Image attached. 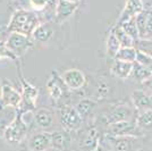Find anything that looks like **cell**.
I'll return each instance as SVG.
<instances>
[{
  "instance_id": "obj_1",
  "label": "cell",
  "mask_w": 152,
  "mask_h": 151,
  "mask_svg": "<svg viewBox=\"0 0 152 151\" xmlns=\"http://www.w3.org/2000/svg\"><path fill=\"white\" fill-rule=\"evenodd\" d=\"M41 23L39 15L32 10L15 9L10 16V19L6 26L7 33H20L31 37L33 31Z\"/></svg>"
},
{
  "instance_id": "obj_2",
  "label": "cell",
  "mask_w": 152,
  "mask_h": 151,
  "mask_svg": "<svg viewBox=\"0 0 152 151\" xmlns=\"http://www.w3.org/2000/svg\"><path fill=\"white\" fill-rule=\"evenodd\" d=\"M28 130H30V125L23 119L22 110L16 109V114H15L14 118L7 125L4 126L2 139L8 144L17 145L25 140Z\"/></svg>"
},
{
  "instance_id": "obj_3",
  "label": "cell",
  "mask_w": 152,
  "mask_h": 151,
  "mask_svg": "<svg viewBox=\"0 0 152 151\" xmlns=\"http://www.w3.org/2000/svg\"><path fill=\"white\" fill-rule=\"evenodd\" d=\"M133 119H135L133 109L126 102H117L115 105L108 106L100 116V122L106 127L114 123Z\"/></svg>"
},
{
  "instance_id": "obj_4",
  "label": "cell",
  "mask_w": 152,
  "mask_h": 151,
  "mask_svg": "<svg viewBox=\"0 0 152 151\" xmlns=\"http://www.w3.org/2000/svg\"><path fill=\"white\" fill-rule=\"evenodd\" d=\"M57 114L59 124L61 125V128L64 130L75 133L78 132L83 127L84 122L73 105H69V103L60 105L58 107Z\"/></svg>"
},
{
  "instance_id": "obj_5",
  "label": "cell",
  "mask_w": 152,
  "mask_h": 151,
  "mask_svg": "<svg viewBox=\"0 0 152 151\" xmlns=\"http://www.w3.org/2000/svg\"><path fill=\"white\" fill-rule=\"evenodd\" d=\"M17 65V74H18L19 84H20V93H22V103L18 109L22 110H34L37 107V100L39 97V89L25 80V77L22 73V66L19 60L16 62Z\"/></svg>"
},
{
  "instance_id": "obj_6",
  "label": "cell",
  "mask_w": 152,
  "mask_h": 151,
  "mask_svg": "<svg viewBox=\"0 0 152 151\" xmlns=\"http://www.w3.org/2000/svg\"><path fill=\"white\" fill-rule=\"evenodd\" d=\"M5 43L17 59H20L34 47V41L31 39V37L14 32L7 33L5 37Z\"/></svg>"
},
{
  "instance_id": "obj_7",
  "label": "cell",
  "mask_w": 152,
  "mask_h": 151,
  "mask_svg": "<svg viewBox=\"0 0 152 151\" xmlns=\"http://www.w3.org/2000/svg\"><path fill=\"white\" fill-rule=\"evenodd\" d=\"M104 139L111 151H141L144 148V138L140 136H110L106 134Z\"/></svg>"
},
{
  "instance_id": "obj_8",
  "label": "cell",
  "mask_w": 152,
  "mask_h": 151,
  "mask_svg": "<svg viewBox=\"0 0 152 151\" xmlns=\"http://www.w3.org/2000/svg\"><path fill=\"white\" fill-rule=\"evenodd\" d=\"M22 103V93L10 81L4 78L0 84V110L6 108L18 109Z\"/></svg>"
},
{
  "instance_id": "obj_9",
  "label": "cell",
  "mask_w": 152,
  "mask_h": 151,
  "mask_svg": "<svg viewBox=\"0 0 152 151\" xmlns=\"http://www.w3.org/2000/svg\"><path fill=\"white\" fill-rule=\"evenodd\" d=\"M45 89H47V92L50 97V99L55 103H59L63 99L67 98L68 92H69V90L66 88L65 83L63 82L60 74L56 70L51 72L50 76L45 83Z\"/></svg>"
},
{
  "instance_id": "obj_10",
  "label": "cell",
  "mask_w": 152,
  "mask_h": 151,
  "mask_svg": "<svg viewBox=\"0 0 152 151\" xmlns=\"http://www.w3.org/2000/svg\"><path fill=\"white\" fill-rule=\"evenodd\" d=\"M106 134L110 136H140L144 138V133L136 125L135 119L125 120V122H118L110 124L106 127Z\"/></svg>"
},
{
  "instance_id": "obj_11",
  "label": "cell",
  "mask_w": 152,
  "mask_h": 151,
  "mask_svg": "<svg viewBox=\"0 0 152 151\" xmlns=\"http://www.w3.org/2000/svg\"><path fill=\"white\" fill-rule=\"evenodd\" d=\"M63 82L65 83L66 88L72 92H77L84 89L86 84V76L82 70L77 68H70L65 70L60 74Z\"/></svg>"
},
{
  "instance_id": "obj_12",
  "label": "cell",
  "mask_w": 152,
  "mask_h": 151,
  "mask_svg": "<svg viewBox=\"0 0 152 151\" xmlns=\"http://www.w3.org/2000/svg\"><path fill=\"white\" fill-rule=\"evenodd\" d=\"M139 40H152V9L145 8L135 17Z\"/></svg>"
},
{
  "instance_id": "obj_13",
  "label": "cell",
  "mask_w": 152,
  "mask_h": 151,
  "mask_svg": "<svg viewBox=\"0 0 152 151\" xmlns=\"http://www.w3.org/2000/svg\"><path fill=\"white\" fill-rule=\"evenodd\" d=\"M56 122V115L49 108H39L34 111L33 123L38 128L45 132L53 131Z\"/></svg>"
},
{
  "instance_id": "obj_14",
  "label": "cell",
  "mask_w": 152,
  "mask_h": 151,
  "mask_svg": "<svg viewBox=\"0 0 152 151\" xmlns=\"http://www.w3.org/2000/svg\"><path fill=\"white\" fill-rule=\"evenodd\" d=\"M74 107L77 110V113L80 114V116L82 117L83 122L85 123V122L94 119V117L96 116L98 108H99V102L92 98L84 97V98H81L80 100L76 101Z\"/></svg>"
},
{
  "instance_id": "obj_15",
  "label": "cell",
  "mask_w": 152,
  "mask_h": 151,
  "mask_svg": "<svg viewBox=\"0 0 152 151\" xmlns=\"http://www.w3.org/2000/svg\"><path fill=\"white\" fill-rule=\"evenodd\" d=\"M51 136V149L60 151H72L73 136L72 132H68L64 128L53 130L50 132Z\"/></svg>"
},
{
  "instance_id": "obj_16",
  "label": "cell",
  "mask_w": 152,
  "mask_h": 151,
  "mask_svg": "<svg viewBox=\"0 0 152 151\" xmlns=\"http://www.w3.org/2000/svg\"><path fill=\"white\" fill-rule=\"evenodd\" d=\"M27 149L30 151H48L51 149L50 132L40 131L31 134L27 139Z\"/></svg>"
},
{
  "instance_id": "obj_17",
  "label": "cell",
  "mask_w": 152,
  "mask_h": 151,
  "mask_svg": "<svg viewBox=\"0 0 152 151\" xmlns=\"http://www.w3.org/2000/svg\"><path fill=\"white\" fill-rule=\"evenodd\" d=\"M114 85L108 80L106 76H99L96 77L94 83V91H93V98L95 101H103L110 98L114 93Z\"/></svg>"
},
{
  "instance_id": "obj_18",
  "label": "cell",
  "mask_w": 152,
  "mask_h": 151,
  "mask_svg": "<svg viewBox=\"0 0 152 151\" xmlns=\"http://www.w3.org/2000/svg\"><path fill=\"white\" fill-rule=\"evenodd\" d=\"M80 4H75V2H70L67 0H59L58 1V6L56 8V14H55V18H53V23L60 25L65 23L68 18H70L74 13L77 10Z\"/></svg>"
},
{
  "instance_id": "obj_19",
  "label": "cell",
  "mask_w": 152,
  "mask_h": 151,
  "mask_svg": "<svg viewBox=\"0 0 152 151\" xmlns=\"http://www.w3.org/2000/svg\"><path fill=\"white\" fill-rule=\"evenodd\" d=\"M144 9H145V7H144V1L143 0H126L125 7L121 10V16L117 21L116 25H121V23L126 22L128 19L136 17Z\"/></svg>"
},
{
  "instance_id": "obj_20",
  "label": "cell",
  "mask_w": 152,
  "mask_h": 151,
  "mask_svg": "<svg viewBox=\"0 0 152 151\" xmlns=\"http://www.w3.org/2000/svg\"><path fill=\"white\" fill-rule=\"evenodd\" d=\"M131 99L136 113H142L152 109V95L146 93L143 89L134 90L131 95Z\"/></svg>"
},
{
  "instance_id": "obj_21",
  "label": "cell",
  "mask_w": 152,
  "mask_h": 151,
  "mask_svg": "<svg viewBox=\"0 0 152 151\" xmlns=\"http://www.w3.org/2000/svg\"><path fill=\"white\" fill-rule=\"evenodd\" d=\"M53 35H55V23L45 22V23H40L37 26V29L32 33L31 39L34 42L45 43L49 42Z\"/></svg>"
},
{
  "instance_id": "obj_22",
  "label": "cell",
  "mask_w": 152,
  "mask_h": 151,
  "mask_svg": "<svg viewBox=\"0 0 152 151\" xmlns=\"http://www.w3.org/2000/svg\"><path fill=\"white\" fill-rule=\"evenodd\" d=\"M133 67L134 64L132 63H126V62L114 59V62L110 66V74L114 76L115 78L124 81V80H127L128 77H131Z\"/></svg>"
},
{
  "instance_id": "obj_23",
  "label": "cell",
  "mask_w": 152,
  "mask_h": 151,
  "mask_svg": "<svg viewBox=\"0 0 152 151\" xmlns=\"http://www.w3.org/2000/svg\"><path fill=\"white\" fill-rule=\"evenodd\" d=\"M101 143V138L96 127H90L85 132V135L81 142V148L86 151L94 150L98 145Z\"/></svg>"
},
{
  "instance_id": "obj_24",
  "label": "cell",
  "mask_w": 152,
  "mask_h": 151,
  "mask_svg": "<svg viewBox=\"0 0 152 151\" xmlns=\"http://www.w3.org/2000/svg\"><path fill=\"white\" fill-rule=\"evenodd\" d=\"M135 123L144 134L152 131V109L137 113V115L135 116Z\"/></svg>"
},
{
  "instance_id": "obj_25",
  "label": "cell",
  "mask_w": 152,
  "mask_h": 151,
  "mask_svg": "<svg viewBox=\"0 0 152 151\" xmlns=\"http://www.w3.org/2000/svg\"><path fill=\"white\" fill-rule=\"evenodd\" d=\"M121 43L118 41V39L116 38L114 31L110 29V31L108 33L107 40H106V54L109 58H111L113 60L117 55V52L121 49Z\"/></svg>"
},
{
  "instance_id": "obj_26",
  "label": "cell",
  "mask_w": 152,
  "mask_h": 151,
  "mask_svg": "<svg viewBox=\"0 0 152 151\" xmlns=\"http://www.w3.org/2000/svg\"><path fill=\"white\" fill-rule=\"evenodd\" d=\"M136 55H137V49L135 47H125V48L119 49L115 59L134 64L136 62Z\"/></svg>"
},
{
  "instance_id": "obj_27",
  "label": "cell",
  "mask_w": 152,
  "mask_h": 151,
  "mask_svg": "<svg viewBox=\"0 0 152 151\" xmlns=\"http://www.w3.org/2000/svg\"><path fill=\"white\" fill-rule=\"evenodd\" d=\"M152 75V73L149 70L148 68H145L144 66L140 65L137 63H134V67H133V72L131 74V77H133V80L137 83H142L146 81L150 76Z\"/></svg>"
},
{
  "instance_id": "obj_28",
  "label": "cell",
  "mask_w": 152,
  "mask_h": 151,
  "mask_svg": "<svg viewBox=\"0 0 152 151\" xmlns=\"http://www.w3.org/2000/svg\"><path fill=\"white\" fill-rule=\"evenodd\" d=\"M111 30L114 31L116 38L118 39V41H119V43H121V48H125V47H135V41L121 30V26L115 25L111 27Z\"/></svg>"
},
{
  "instance_id": "obj_29",
  "label": "cell",
  "mask_w": 152,
  "mask_h": 151,
  "mask_svg": "<svg viewBox=\"0 0 152 151\" xmlns=\"http://www.w3.org/2000/svg\"><path fill=\"white\" fill-rule=\"evenodd\" d=\"M116 26H121V30L125 32L127 35H129L135 42L139 40V32H137V27H136V23H135V17L121 23V25Z\"/></svg>"
},
{
  "instance_id": "obj_30",
  "label": "cell",
  "mask_w": 152,
  "mask_h": 151,
  "mask_svg": "<svg viewBox=\"0 0 152 151\" xmlns=\"http://www.w3.org/2000/svg\"><path fill=\"white\" fill-rule=\"evenodd\" d=\"M135 63L140 64L142 66H144L152 73V57L146 55L145 52L141 50H137V55H136V62Z\"/></svg>"
},
{
  "instance_id": "obj_31",
  "label": "cell",
  "mask_w": 152,
  "mask_h": 151,
  "mask_svg": "<svg viewBox=\"0 0 152 151\" xmlns=\"http://www.w3.org/2000/svg\"><path fill=\"white\" fill-rule=\"evenodd\" d=\"M2 59L10 60V62H14V63L19 60L12 54V51L7 48L6 43H5V39L0 40V60H2Z\"/></svg>"
},
{
  "instance_id": "obj_32",
  "label": "cell",
  "mask_w": 152,
  "mask_h": 151,
  "mask_svg": "<svg viewBox=\"0 0 152 151\" xmlns=\"http://www.w3.org/2000/svg\"><path fill=\"white\" fill-rule=\"evenodd\" d=\"M135 48L152 57V40H137L135 42Z\"/></svg>"
},
{
  "instance_id": "obj_33",
  "label": "cell",
  "mask_w": 152,
  "mask_h": 151,
  "mask_svg": "<svg viewBox=\"0 0 152 151\" xmlns=\"http://www.w3.org/2000/svg\"><path fill=\"white\" fill-rule=\"evenodd\" d=\"M48 0H30V10L37 14H41L47 7Z\"/></svg>"
},
{
  "instance_id": "obj_34",
  "label": "cell",
  "mask_w": 152,
  "mask_h": 151,
  "mask_svg": "<svg viewBox=\"0 0 152 151\" xmlns=\"http://www.w3.org/2000/svg\"><path fill=\"white\" fill-rule=\"evenodd\" d=\"M142 88L145 91L146 93H149L150 95H152V75L142 83Z\"/></svg>"
},
{
  "instance_id": "obj_35",
  "label": "cell",
  "mask_w": 152,
  "mask_h": 151,
  "mask_svg": "<svg viewBox=\"0 0 152 151\" xmlns=\"http://www.w3.org/2000/svg\"><path fill=\"white\" fill-rule=\"evenodd\" d=\"M92 151H107V149H106V147L102 144V143H100V144L95 148L94 150H92Z\"/></svg>"
},
{
  "instance_id": "obj_36",
  "label": "cell",
  "mask_w": 152,
  "mask_h": 151,
  "mask_svg": "<svg viewBox=\"0 0 152 151\" xmlns=\"http://www.w3.org/2000/svg\"><path fill=\"white\" fill-rule=\"evenodd\" d=\"M7 32L4 31V32H0V40H2V39H5V37H6Z\"/></svg>"
},
{
  "instance_id": "obj_37",
  "label": "cell",
  "mask_w": 152,
  "mask_h": 151,
  "mask_svg": "<svg viewBox=\"0 0 152 151\" xmlns=\"http://www.w3.org/2000/svg\"><path fill=\"white\" fill-rule=\"evenodd\" d=\"M67 1H70V2H75V4H80L81 0H67Z\"/></svg>"
},
{
  "instance_id": "obj_38",
  "label": "cell",
  "mask_w": 152,
  "mask_h": 151,
  "mask_svg": "<svg viewBox=\"0 0 152 151\" xmlns=\"http://www.w3.org/2000/svg\"><path fill=\"white\" fill-rule=\"evenodd\" d=\"M4 31H6V29H4L2 26L0 25V32H4Z\"/></svg>"
},
{
  "instance_id": "obj_39",
  "label": "cell",
  "mask_w": 152,
  "mask_h": 151,
  "mask_svg": "<svg viewBox=\"0 0 152 151\" xmlns=\"http://www.w3.org/2000/svg\"><path fill=\"white\" fill-rule=\"evenodd\" d=\"M48 151H60V150H56V149H50V150H48Z\"/></svg>"
},
{
  "instance_id": "obj_40",
  "label": "cell",
  "mask_w": 152,
  "mask_h": 151,
  "mask_svg": "<svg viewBox=\"0 0 152 151\" xmlns=\"http://www.w3.org/2000/svg\"><path fill=\"white\" fill-rule=\"evenodd\" d=\"M151 9H152V8H151Z\"/></svg>"
}]
</instances>
